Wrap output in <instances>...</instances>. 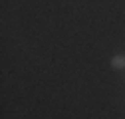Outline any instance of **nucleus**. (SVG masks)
I'll use <instances>...</instances> for the list:
<instances>
[{
  "instance_id": "obj_1",
  "label": "nucleus",
  "mask_w": 125,
  "mask_h": 119,
  "mask_svg": "<svg viewBox=\"0 0 125 119\" xmlns=\"http://www.w3.org/2000/svg\"><path fill=\"white\" fill-rule=\"evenodd\" d=\"M111 68L113 69H123L125 68V56H113L111 58Z\"/></svg>"
}]
</instances>
